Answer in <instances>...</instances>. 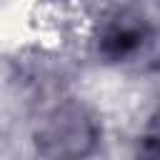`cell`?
<instances>
[{
  "label": "cell",
  "mask_w": 160,
  "mask_h": 160,
  "mask_svg": "<svg viewBox=\"0 0 160 160\" xmlns=\"http://www.w3.org/2000/svg\"><path fill=\"white\" fill-rule=\"evenodd\" d=\"M100 140L98 112L78 98L52 105L35 128V150L42 160H88L98 152Z\"/></svg>",
  "instance_id": "1"
},
{
  "label": "cell",
  "mask_w": 160,
  "mask_h": 160,
  "mask_svg": "<svg viewBox=\"0 0 160 160\" xmlns=\"http://www.w3.org/2000/svg\"><path fill=\"white\" fill-rule=\"evenodd\" d=\"M152 40L150 20L138 10H115L105 18L98 32V55L108 62H125L142 52V48Z\"/></svg>",
  "instance_id": "2"
},
{
  "label": "cell",
  "mask_w": 160,
  "mask_h": 160,
  "mask_svg": "<svg viewBox=\"0 0 160 160\" xmlns=\"http://www.w3.org/2000/svg\"><path fill=\"white\" fill-rule=\"evenodd\" d=\"M135 160H160V132H145L142 135L138 152H135Z\"/></svg>",
  "instance_id": "3"
},
{
  "label": "cell",
  "mask_w": 160,
  "mask_h": 160,
  "mask_svg": "<svg viewBox=\"0 0 160 160\" xmlns=\"http://www.w3.org/2000/svg\"><path fill=\"white\" fill-rule=\"evenodd\" d=\"M148 132H160V105H158V110L150 115V122H148Z\"/></svg>",
  "instance_id": "4"
}]
</instances>
